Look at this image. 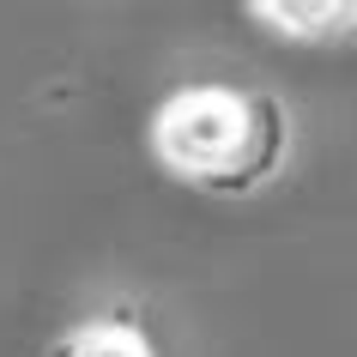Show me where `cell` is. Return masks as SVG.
<instances>
[{
  "label": "cell",
  "mask_w": 357,
  "mask_h": 357,
  "mask_svg": "<svg viewBox=\"0 0 357 357\" xmlns=\"http://www.w3.org/2000/svg\"><path fill=\"white\" fill-rule=\"evenodd\" d=\"M146 146L164 176L200 194H261L291 158V115L279 97L248 85H182L146 121Z\"/></svg>",
  "instance_id": "6da1fadb"
},
{
  "label": "cell",
  "mask_w": 357,
  "mask_h": 357,
  "mask_svg": "<svg viewBox=\"0 0 357 357\" xmlns=\"http://www.w3.org/2000/svg\"><path fill=\"white\" fill-rule=\"evenodd\" d=\"M248 19L273 24L284 43H327L357 24V0H248Z\"/></svg>",
  "instance_id": "7a4b0ae2"
},
{
  "label": "cell",
  "mask_w": 357,
  "mask_h": 357,
  "mask_svg": "<svg viewBox=\"0 0 357 357\" xmlns=\"http://www.w3.org/2000/svg\"><path fill=\"white\" fill-rule=\"evenodd\" d=\"M49 357H158V345L128 309H109V315H85L73 327H61Z\"/></svg>",
  "instance_id": "3957f363"
}]
</instances>
